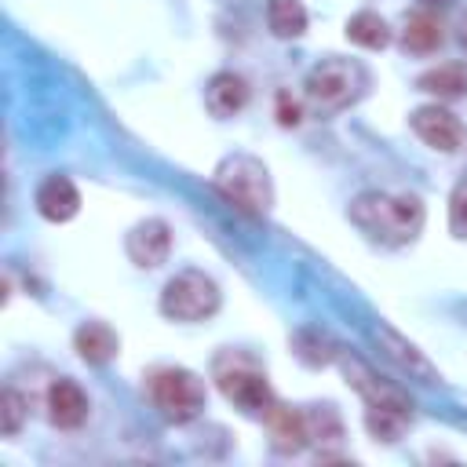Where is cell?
<instances>
[{"label": "cell", "mask_w": 467, "mask_h": 467, "mask_svg": "<svg viewBox=\"0 0 467 467\" xmlns=\"http://www.w3.org/2000/svg\"><path fill=\"white\" fill-rule=\"evenodd\" d=\"M350 223L383 244H409L423 230V201L412 193H358L350 201Z\"/></svg>", "instance_id": "cell-1"}, {"label": "cell", "mask_w": 467, "mask_h": 467, "mask_svg": "<svg viewBox=\"0 0 467 467\" xmlns=\"http://www.w3.org/2000/svg\"><path fill=\"white\" fill-rule=\"evenodd\" d=\"M212 186H215V193L226 204H234L244 215H266L274 208L270 171L252 153H230V157H223L215 164V171H212Z\"/></svg>", "instance_id": "cell-2"}, {"label": "cell", "mask_w": 467, "mask_h": 467, "mask_svg": "<svg viewBox=\"0 0 467 467\" xmlns=\"http://www.w3.org/2000/svg\"><path fill=\"white\" fill-rule=\"evenodd\" d=\"M212 379L223 390V398L234 401L237 409H244V412H259L263 416L270 409V401H274L266 372L244 354H234V350L219 354L215 365H212Z\"/></svg>", "instance_id": "cell-3"}, {"label": "cell", "mask_w": 467, "mask_h": 467, "mask_svg": "<svg viewBox=\"0 0 467 467\" xmlns=\"http://www.w3.org/2000/svg\"><path fill=\"white\" fill-rule=\"evenodd\" d=\"M150 398L168 423H190L204 409V379L190 368H157L150 376Z\"/></svg>", "instance_id": "cell-4"}, {"label": "cell", "mask_w": 467, "mask_h": 467, "mask_svg": "<svg viewBox=\"0 0 467 467\" xmlns=\"http://www.w3.org/2000/svg\"><path fill=\"white\" fill-rule=\"evenodd\" d=\"M219 285L201 270H179L161 292V314L168 321H204L219 310Z\"/></svg>", "instance_id": "cell-5"}, {"label": "cell", "mask_w": 467, "mask_h": 467, "mask_svg": "<svg viewBox=\"0 0 467 467\" xmlns=\"http://www.w3.org/2000/svg\"><path fill=\"white\" fill-rule=\"evenodd\" d=\"M365 88V69L350 58H321L306 73V95L321 109H343L350 106Z\"/></svg>", "instance_id": "cell-6"}, {"label": "cell", "mask_w": 467, "mask_h": 467, "mask_svg": "<svg viewBox=\"0 0 467 467\" xmlns=\"http://www.w3.org/2000/svg\"><path fill=\"white\" fill-rule=\"evenodd\" d=\"M336 361H339V368H343L347 383L365 398V405H372V409H394V412L412 416V398H409L401 387H394L390 379L376 376L361 358H354V354L339 350V354H336Z\"/></svg>", "instance_id": "cell-7"}, {"label": "cell", "mask_w": 467, "mask_h": 467, "mask_svg": "<svg viewBox=\"0 0 467 467\" xmlns=\"http://www.w3.org/2000/svg\"><path fill=\"white\" fill-rule=\"evenodd\" d=\"M372 339H376V347L401 368V372H409L412 379H420V383H441V372L427 361V354L416 347V343H409L401 332H394L390 325H372V332H368Z\"/></svg>", "instance_id": "cell-8"}, {"label": "cell", "mask_w": 467, "mask_h": 467, "mask_svg": "<svg viewBox=\"0 0 467 467\" xmlns=\"http://www.w3.org/2000/svg\"><path fill=\"white\" fill-rule=\"evenodd\" d=\"M124 252L142 270L161 266L168 259V252H171V226L164 219H142V223H135L128 230V237H124Z\"/></svg>", "instance_id": "cell-9"}, {"label": "cell", "mask_w": 467, "mask_h": 467, "mask_svg": "<svg viewBox=\"0 0 467 467\" xmlns=\"http://www.w3.org/2000/svg\"><path fill=\"white\" fill-rule=\"evenodd\" d=\"M263 423H266L274 452H281V456H296V452H303L310 445V438H306V412L303 409H292V405L274 398L270 409L263 412Z\"/></svg>", "instance_id": "cell-10"}, {"label": "cell", "mask_w": 467, "mask_h": 467, "mask_svg": "<svg viewBox=\"0 0 467 467\" xmlns=\"http://www.w3.org/2000/svg\"><path fill=\"white\" fill-rule=\"evenodd\" d=\"M409 124H412V131H416L431 150L452 153V150H460V142H463V124H460L456 113H449L445 106H420V109H412Z\"/></svg>", "instance_id": "cell-11"}, {"label": "cell", "mask_w": 467, "mask_h": 467, "mask_svg": "<svg viewBox=\"0 0 467 467\" xmlns=\"http://www.w3.org/2000/svg\"><path fill=\"white\" fill-rule=\"evenodd\" d=\"M33 204H36V212H40L47 223H69V219L80 212V190H77L73 179H66V175H47V179L36 186Z\"/></svg>", "instance_id": "cell-12"}, {"label": "cell", "mask_w": 467, "mask_h": 467, "mask_svg": "<svg viewBox=\"0 0 467 467\" xmlns=\"http://www.w3.org/2000/svg\"><path fill=\"white\" fill-rule=\"evenodd\" d=\"M204 106H208V113L219 117V120L241 113V109L248 106V80H244L241 73H234V69L215 73V77L208 80V88H204Z\"/></svg>", "instance_id": "cell-13"}, {"label": "cell", "mask_w": 467, "mask_h": 467, "mask_svg": "<svg viewBox=\"0 0 467 467\" xmlns=\"http://www.w3.org/2000/svg\"><path fill=\"white\" fill-rule=\"evenodd\" d=\"M47 420L62 431H73L88 420V394L73 383V379H55L47 387Z\"/></svg>", "instance_id": "cell-14"}, {"label": "cell", "mask_w": 467, "mask_h": 467, "mask_svg": "<svg viewBox=\"0 0 467 467\" xmlns=\"http://www.w3.org/2000/svg\"><path fill=\"white\" fill-rule=\"evenodd\" d=\"M73 350H77L88 365H106V361L117 358L120 339H117V332H113L109 325H102V321H84V325L73 332Z\"/></svg>", "instance_id": "cell-15"}, {"label": "cell", "mask_w": 467, "mask_h": 467, "mask_svg": "<svg viewBox=\"0 0 467 467\" xmlns=\"http://www.w3.org/2000/svg\"><path fill=\"white\" fill-rule=\"evenodd\" d=\"M445 40V29L441 22L431 15V11H412L405 18V29H401V47L412 51V55H431L438 51Z\"/></svg>", "instance_id": "cell-16"}, {"label": "cell", "mask_w": 467, "mask_h": 467, "mask_svg": "<svg viewBox=\"0 0 467 467\" xmlns=\"http://www.w3.org/2000/svg\"><path fill=\"white\" fill-rule=\"evenodd\" d=\"M416 88L427 95H438V99H460V95H467V66L463 62L434 66L416 77Z\"/></svg>", "instance_id": "cell-17"}, {"label": "cell", "mask_w": 467, "mask_h": 467, "mask_svg": "<svg viewBox=\"0 0 467 467\" xmlns=\"http://www.w3.org/2000/svg\"><path fill=\"white\" fill-rule=\"evenodd\" d=\"M266 26L281 40H296L306 33V11L299 0H270L266 4Z\"/></svg>", "instance_id": "cell-18"}, {"label": "cell", "mask_w": 467, "mask_h": 467, "mask_svg": "<svg viewBox=\"0 0 467 467\" xmlns=\"http://www.w3.org/2000/svg\"><path fill=\"white\" fill-rule=\"evenodd\" d=\"M347 40L358 47H368V51H383L390 44V26L376 11H358L347 22Z\"/></svg>", "instance_id": "cell-19"}, {"label": "cell", "mask_w": 467, "mask_h": 467, "mask_svg": "<svg viewBox=\"0 0 467 467\" xmlns=\"http://www.w3.org/2000/svg\"><path fill=\"white\" fill-rule=\"evenodd\" d=\"M306 438L317 445H339L343 441V420L332 405H314L306 409Z\"/></svg>", "instance_id": "cell-20"}, {"label": "cell", "mask_w": 467, "mask_h": 467, "mask_svg": "<svg viewBox=\"0 0 467 467\" xmlns=\"http://www.w3.org/2000/svg\"><path fill=\"white\" fill-rule=\"evenodd\" d=\"M292 347H296V354H299L306 365H328V361H336V354H339V347H336L325 332H317V328L296 332Z\"/></svg>", "instance_id": "cell-21"}, {"label": "cell", "mask_w": 467, "mask_h": 467, "mask_svg": "<svg viewBox=\"0 0 467 467\" xmlns=\"http://www.w3.org/2000/svg\"><path fill=\"white\" fill-rule=\"evenodd\" d=\"M409 420H412V416H405V412L372 409V405H368V412H365V427H368V434H372L376 441H398V438L405 434Z\"/></svg>", "instance_id": "cell-22"}, {"label": "cell", "mask_w": 467, "mask_h": 467, "mask_svg": "<svg viewBox=\"0 0 467 467\" xmlns=\"http://www.w3.org/2000/svg\"><path fill=\"white\" fill-rule=\"evenodd\" d=\"M26 416H29L26 398L15 387H4L0 390V431H4V438H15L22 431V423H26Z\"/></svg>", "instance_id": "cell-23"}, {"label": "cell", "mask_w": 467, "mask_h": 467, "mask_svg": "<svg viewBox=\"0 0 467 467\" xmlns=\"http://www.w3.org/2000/svg\"><path fill=\"white\" fill-rule=\"evenodd\" d=\"M449 230L452 237H467V175L449 193Z\"/></svg>", "instance_id": "cell-24"}, {"label": "cell", "mask_w": 467, "mask_h": 467, "mask_svg": "<svg viewBox=\"0 0 467 467\" xmlns=\"http://www.w3.org/2000/svg\"><path fill=\"white\" fill-rule=\"evenodd\" d=\"M303 120V102L292 99L288 91H277V124L281 128H296Z\"/></svg>", "instance_id": "cell-25"}, {"label": "cell", "mask_w": 467, "mask_h": 467, "mask_svg": "<svg viewBox=\"0 0 467 467\" xmlns=\"http://www.w3.org/2000/svg\"><path fill=\"white\" fill-rule=\"evenodd\" d=\"M460 44L467 47V18H463V26H460Z\"/></svg>", "instance_id": "cell-26"}]
</instances>
